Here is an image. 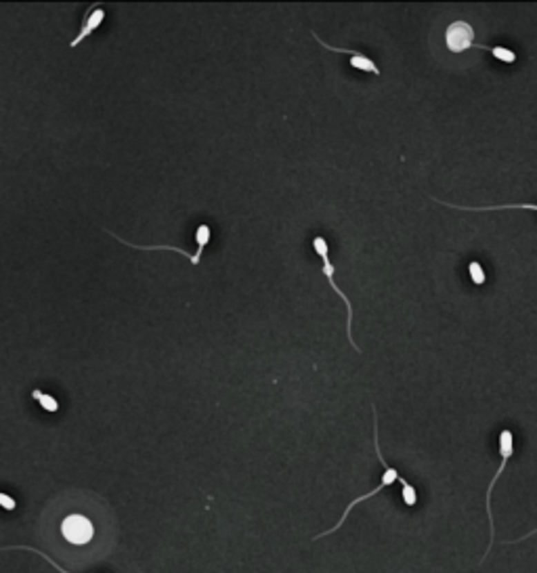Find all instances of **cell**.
I'll use <instances>...</instances> for the list:
<instances>
[{
    "mask_svg": "<svg viewBox=\"0 0 537 573\" xmlns=\"http://www.w3.org/2000/svg\"><path fill=\"white\" fill-rule=\"evenodd\" d=\"M449 208H460V211H470V213H487V211H508V208H523V211H535L537 213V206L535 204H502V206H456V204H445Z\"/></svg>",
    "mask_w": 537,
    "mask_h": 573,
    "instance_id": "obj_7",
    "label": "cell"
},
{
    "mask_svg": "<svg viewBox=\"0 0 537 573\" xmlns=\"http://www.w3.org/2000/svg\"><path fill=\"white\" fill-rule=\"evenodd\" d=\"M468 271H470V278H472V282H474L476 286L485 284V271H482V267H480L478 260H472L470 267H468Z\"/></svg>",
    "mask_w": 537,
    "mask_h": 573,
    "instance_id": "obj_12",
    "label": "cell"
},
{
    "mask_svg": "<svg viewBox=\"0 0 537 573\" xmlns=\"http://www.w3.org/2000/svg\"><path fill=\"white\" fill-rule=\"evenodd\" d=\"M445 42L451 53H462L466 48H472L474 44V30L468 21H453L447 26Z\"/></svg>",
    "mask_w": 537,
    "mask_h": 573,
    "instance_id": "obj_5",
    "label": "cell"
},
{
    "mask_svg": "<svg viewBox=\"0 0 537 573\" xmlns=\"http://www.w3.org/2000/svg\"><path fill=\"white\" fill-rule=\"evenodd\" d=\"M313 248H315V252L321 256V260H324V275L328 278V282H330V286H332V290L344 300V304H346V336H349V340H351V344L361 353V349L355 344V340H353V330H351V324H353V307H351V300L346 298V294L338 288V284L334 282V265H332V260H330V256H328V240L326 237H321V235H317L315 240H313Z\"/></svg>",
    "mask_w": 537,
    "mask_h": 573,
    "instance_id": "obj_2",
    "label": "cell"
},
{
    "mask_svg": "<svg viewBox=\"0 0 537 573\" xmlns=\"http://www.w3.org/2000/svg\"><path fill=\"white\" fill-rule=\"evenodd\" d=\"M0 506H3L5 510H15L17 508V502L13 496L5 494V492H0Z\"/></svg>",
    "mask_w": 537,
    "mask_h": 573,
    "instance_id": "obj_13",
    "label": "cell"
},
{
    "mask_svg": "<svg viewBox=\"0 0 537 573\" xmlns=\"http://www.w3.org/2000/svg\"><path fill=\"white\" fill-rule=\"evenodd\" d=\"M512 454H514V437H512V431L504 429V431L500 433V456H502V464H500V468L496 471V477L491 479V485H489V489H487V514H489V525H491V540H489L487 552H491L494 540H496V525H494V512H491V492H494V487H496V481H498L500 475L504 473V468H506L508 460L512 458Z\"/></svg>",
    "mask_w": 537,
    "mask_h": 573,
    "instance_id": "obj_3",
    "label": "cell"
},
{
    "mask_svg": "<svg viewBox=\"0 0 537 573\" xmlns=\"http://www.w3.org/2000/svg\"><path fill=\"white\" fill-rule=\"evenodd\" d=\"M103 19H105V11L101 9V7H92L88 13H86V17H84V23H82V28H80V32H78V36L70 42V46L72 48H76L86 36H90L101 23H103Z\"/></svg>",
    "mask_w": 537,
    "mask_h": 573,
    "instance_id": "obj_6",
    "label": "cell"
},
{
    "mask_svg": "<svg viewBox=\"0 0 537 573\" xmlns=\"http://www.w3.org/2000/svg\"><path fill=\"white\" fill-rule=\"evenodd\" d=\"M195 240H197V252L191 256V265H199L202 252H204V248H206L208 242H210V227H208V225H199L197 231H195Z\"/></svg>",
    "mask_w": 537,
    "mask_h": 573,
    "instance_id": "obj_9",
    "label": "cell"
},
{
    "mask_svg": "<svg viewBox=\"0 0 537 573\" xmlns=\"http://www.w3.org/2000/svg\"><path fill=\"white\" fill-rule=\"evenodd\" d=\"M32 399H36V401L40 403V407L46 409V411H50V414L59 411V401H57L55 397H52V395H48V393H42V391L34 389V391H32Z\"/></svg>",
    "mask_w": 537,
    "mask_h": 573,
    "instance_id": "obj_10",
    "label": "cell"
},
{
    "mask_svg": "<svg viewBox=\"0 0 537 573\" xmlns=\"http://www.w3.org/2000/svg\"><path fill=\"white\" fill-rule=\"evenodd\" d=\"M0 550H30V552H36V554H40L42 559H46L52 567H55L57 571H61V573H68V569H64V567H59L55 561H52L46 552H40V550H36V548H32V546H5V548H0Z\"/></svg>",
    "mask_w": 537,
    "mask_h": 573,
    "instance_id": "obj_11",
    "label": "cell"
},
{
    "mask_svg": "<svg viewBox=\"0 0 537 573\" xmlns=\"http://www.w3.org/2000/svg\"><path fill=\"white\" fill-rule=\"evenodd\" d=\"M373 441H375V454H378V460L382 462V466H384V475H382V479H380V485L375 487V489H371V492H367V494H363V496H359V498H355L349 506H346V510H344V514L340 516V521L338 523L332 527V530H328V532H324V534H319V536H313V540H319V538H326V536H332L334 532H338L340 527H342V523H344V518L349 516V512L357 506V504H361V502H365V500H369V498H373L375 494H380L384 487H389V485H393L395 481H399L401 485H403V502H405V506H416L418 504V494H416V487L413 485H409V481H405L395 468H391L389 464H387V460L382 458V454H380V443H378V414H375V407H373Z\"/></svg>",
    "mask_w": 537,
    "mask_h": 573,
    "instance_id": "obj_1",
    "label": "cell"
},
{
    "mask_svg": "<svg viewBox=\"0 0 537 573\" xmlns=\"http://www.w3.org/2000/svg\"><path fill=\"white\" fill-rule=\"evenodd\" d=\"M351 68L361 70V72H369V74H373V76H380L378 66H375V64H373L367 55L359 53V50H355V53L351 55Z\"/></svg>",
    "mask_w": 537,
    "mask_h": 573,
    "instance_id": "obj_8",
    "label": "cell"
},
{
    "mask_svg": "<svg viewBox=\"0 0 537 573\" xmlns=\"http://www.w3.org/2000/svg\"><path fill=\"white\" fill-rule=\"evenodd\" d=\"M95 527L90 523V518H86L84 514H68L61 523V536L76 546L88 544L92 540Z\"/></svg>",
    "mask_w": 537,
    "mask_h": 573,
    "instance_id": "obj_4",
    "label": "cell"
}]
</instances>
